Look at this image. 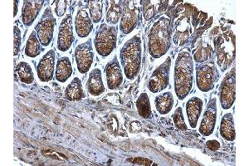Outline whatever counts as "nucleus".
<instances>
[{
  "label": "nucleus",
  "instance_id": "nucleus-1",
  "mask_svg": "<svg viewBox=\"0 0 249 166\" xmlns=\"http://www.w3.org/2000/svg\"><path fill=\"white\" fill-rule=\"evenodd\" d=\"M194 81V60L189 52L178 54L175 64L174 88L178 100L186 98L192 89Z\"/></svg>",
  "mask_w": 249,
  "mask_h": 166
},
{
  "label": "nucleus",
  "instance_id": "nucleus-2",
  "mask_svg": "<svg viewBox=\"0 0 249 166\" xmlns=\"http://www.w3.org/2000/svg\"><path fill=\"white\" fill-rule=\"evenodd\" d=\"M172 30V22L166 16H161L154 23L149 34L148 49L155 59L162 57L170 49Z\"/></svg>",
  "mask_w": 249,
  "mask_h": 166
},
{
  "label": "nucleus",
  "instance_id": "nucleus-3",
  "mask_svg": "<svg viewBox=\"0 0 249 166\" xmlns=\"http://www.w3.org/2000/svg\"><path fill=\"white\" fill-rule=\"evenodd\" d=\"M142 54V40L139 35L133 36L121 48L120 62L129 80H134L139 74Z\"/></svg>",
  "mask_w": 249,
  "mask_h": 166
},
{
  "label": "nucleus",
  "instance_id": "nucleus-4",
  "mask_svg": "<svg viewBox=\"0 0 249 166\" xmlns=\"http://www.w3.org/2000/svg\"><path fill=\"white\" fill-rule=\"evenodd\" d=\"M117 30L115 26L102 23L95 36V48L97 54L106 58L110 56L116 47Z\"/></svg>",
  "mask_w": 249,
  "mask_h": 166
},
{
  "label": "nucleus",
  "instance_id": "nucleus-5",
  "mask_svg": "<svg viewBox=\"0 0 249 166\" xmlns=\"http://www.w3.org/2000/svg\"><path fill=\"white\" fill-rule=\"evenodd\" d=\"M196 82L199 90L208 92L212 90L219 78V74L214 62L196 65Z\"/></svg>",
  "mask_w": 249,
  "mask_h": 166
},
{
  "label": "nucleus",
  "instance_id": "nucleus-6",
  "mask_svg": "<svg viewBox=\"0 0 249 166\" xmlns=\"http://www.w3.org/2000/svg\"><path fill=\"white\" fill-rule=\"evenodd\" d=\"M235 36L232 32H229L218 37L217 45L218 64L221 71L226 70L232 64L235 57Z\"/></svg>",
  "mask_w": 249,
  "mask_h": 166
},
{
  "label": "nucleus",
  "instance_id": "nucleus-7",
  "mask_svg": "<svg viewBox=\"0 0 249 166\" xmlns=\"http://www.w3.org/2000/svg\"><path fill=\"white\" fill-rule=\"evenodd\" d=\"M219 102L221 107L228 110L234 104L236 100V69L232 68L224 76L219 88Z\"/></svg>",
  "mask_w": 249,
  "mask_h": 166
},
{
  "label": "nucleus",
  "instance_id": "nucleus-8",
  "mask_svg": "<svg viewBox=\"0 0 249 166\" xmlns=\"http://www.w3.org/2000/svg\"><path fill=\"white\" fill-rule=\"evenodd\" d=\"M57 20L53 16L51 9L47 8L43 13L40 21L35 27V31L37 33L41 45L48 47L53 38L54 30L56 27Z\"/></svg>",
  "mask_w": 249,
  "mask_h": 166
},
{
  "label": "nucleus",
  "instance_id": "nucleus-9",
  "mask_svg": "<svg viewBox=\"0 0 249 166\" xmlns=\"http://www.w3.org/2000/svg\"><path fill=\"white\" fill-rule=\"evenodd\" d=\"M170 68H171V58L168 56L166 60L158 68H156L153 74L150 76L148 83V88L150 92H160L167 88L170 82Z\"/></svg>",
  "mask_w": 249,
  "mask_h": 166
},
{
  "label": "nucleus",
  "instance_id": "nucleus-10",
  "mask_svg": "<svg viewBox=\"0 0 249 166\" xmlns=\"http://www.w3.org/2000/svg\"><path fill=\"white\" fill-rule=\"evenodd\" d=\"M135 2L125 1L122 9L120 30L124 34H129L133 31L139 19L140 8Z\"/></svg>",
  "mask_w": 249,
  "mask_h": 166
},
{
  "label": "nucleus",
  "instance_id": "nucleus-11",
  "mask_svg": "<svg viewBox=\"0 0 249 166\" xmlns=\"http://www.w3.org/2000/svg\"><path fill=\"white\" fill-rule=\"evenodd\" d=\"M75 59L80 74H85L90 70L94 61V51L91 38L77 46L75 50Z\"/></svg>",
  "mask_w": 249,
  "mask_h": 166
},
{
  "label": "nucleus",
  "instance_id": "nucleus-12",
  "mask_svg": "<svg viewBox=\"0 0 249 166\" xmlns=\"http://www.w3.org/2000/svg\"><path fill=\"white\" fill-rule=\"evenodd\" d=\"M218 118V107L217 98L213 97L206 107L204 111L201 123L198 128V131L204 136H210L212 135L215 129L216 122Z\"/></svg>",
  "mask_w": 249,
  "mask_h": 166
},
{
  "label": "nucleus",
  "instance_id": "nucleus-13",
  "mask_svg": "<svg viewBox=\"0 0 249 166\" xmlns=\"http://www.w3.org/2000/svg\"><path fill=\"white\" fill-rule=\"evenodd\" d=\"M75 41L73 25H72V15L71 14L66 15L60 23L59 31L57 36V48L60 51H68L71 48Z\"/></svg>",
  "mask_w": 249,
  "mask_h": 166
},
{
  "label": "nucleus",
  "instance_id": "nucleus-14",
  "mask_svg": "<svg viewBox=\"0 0 249 166\" xmlns=\"http://www.w3.org/2000/svg\"><path fill=\"white\" fill-rule=\"evenodd\" d=\"M55 58L56 53L54 49H50L41 58L37 68V74L40 81L48 82L53 78L55 72Z\"/></svg>",
  "mask_w": 249,
  "mask_h": 166
},
{
  "label": "nucleus",
  "instance_id": "nucleus-15",
  "mask_svg": "<svg viewBox=\"0 0 249 166\" xmlns=\"http://www.w3.org/2000/svg\"><path fill=\"white\" fill-rule=\"evenodd\" d=\"M105 74L107 87L110 90H116L122 85L123 82L122 67L116 56L106 65Z\"/></svg>",
  "mask_w": 249,
  "mask_h": 166
},
{
  "label": "nucleus",
  "instance_id": "nucleus-16",
  "mask_svg": "<svg viewBox=\"0 0 249 166\" xmlns=\"http://www.w3.org/2000/svg\"><path fill=\"white\" fill-rule=\"evenodd\" d=\"M45 1H24L22 9V19L24 25L31 26L37 18Z\"/></svg>",
  "mask_w": 249,
  "mask_h": 166
},
{
  "label": "nucleus",
  "instance_id": "nucleus-17",
  "mask_svg": "<svg viewBox=\"0 0 249 166\" xmlns=\"http://www.w3.org/2000/svg\"><path fill=\"white\" fill-rule=\"evenodd\" d=\"M75 28L80 38H85L92 32L93 23L86 9H81L77 12L75 18Z\"/></svg>",
  "mask_w": 249,
  "mask_h": 166
},
{
  "label": "nucleus",
  "instance_id": "nucleus-18",
  "mask_svg": "<svg viewBox=\"0 0 249 166\" xmlns=\"http://www.w3.org/2000/svg\"><path fill=\"white\" fill-rule=\"evenodd\" d=\"M204 102L198 96H194L186 102L187 118L191 128H196L198 125L203 111Z\"/></svg>",
  "mask_w": 249,
  "mask_h": 166
},
{
  "label": "nucleus",
  "instance_id": "nucleus-19",
  "mask_svg": "<svg viewBox=\"0 0 249 166\" xmlns=\"http://www.w3.org/2000/svg\"><path fill=\"white\" fill-rule=\"evenodd\" d=\"M87 90L94 96H99L105 92V86L102 82V72L99 68H94L88 76Z\"/></svg>",
  "mask_w": 249,
  "mask_h": 166
},
{
  "label": "nucleus",
  "instance_id": "nucleus-20",
  "mask_svg": "<svg viewBox=\"0 0 249 166\" xmlns=\"http://www.w3.org/2000/svg\"><path fill=\"white\" fill-rule=\"evenodd\" d=\"M64 96L69 102H77L85 97V93L82 89V82L78 77H75L67 86L64 92Z\"/></svg>",
  "mask_w": 249,
  "mask_h": 166
},
{
  "label": "nucleus",
  "instance_id": "nucleus-21",
  "mask_svg": "<svg viewBox=\"0 0 249 166\" xmlns=\"http://www.w3.org/2000/svg\"><path fill=\"white\" fill-rule=\"evenodd\" d=\"M220 135L227 141H233L236 138L234 121L232 113H226L221 119Z\"/></svg>",
  "mask_w": 249,
  "mask_h": 166
},
{
  "label": "nucleus",
  "instance_id": "nucleus-22",
  "mask_svg": "<svg viewBox=\"0 0 249 166\" xmlns=\"http://www.w3.org/2000/svg\"><path fill=\"white\" fill-rule=\"evenodd\" d=\"M56 79L57 81L64 83L70 78L73 72L71 61L68 56H62L58 59L56 68Z\"/></svg>",
  "mask_w": 249,
  "mask_h": 166
},
{
  "label": "nucleus",
  "instance_id": "nucleus-23",
  "mask_svg": "<svg viewBox=\"0 0 249 166\" xmlns=\"http://www.w3.org/2000/svg\"><path fill=\"white\" fill-rule=\"evenodd\" d=\"M155 106L156 110L160 115H167L174 106V96L170 92L162 93L160 95L156 96Z\"/></svg>",
  "mask_w": 249,
  "mask_h": 166
},
{
  "label": "nucleus",
  "instance_id": "nucleus-24",
  "mask_svg": "<svg viewBox=\"0 0 249 166\" xmlns=\"http://www.w3.org/2000/svg\"><path fill=\"white\" fill-rule=\"evenodd\" d=\"M40 41L37 37L36 31H33L29 35V39L27 41L25 47V55L30 58H35L39 56L41 53Z\"/></svg>",
  "mask_w": 249,
  "mask_h": 166
},
{
  "label": "nucleus",
  "instance_id": "nucleus-25",
  "mask_svg": "<svg viewBox=\"0 0 249 166\" xmlns=\"http://www.w3.org/2000/svg\"><path fill=\"white\" fill-rule=\"evenodd\" d=\"M136 108L140 116L142 118H150L152 114L151 105H150V98L147 93L143 92L140 95L138 99L136 100Z\"/></svg>",
  "mask_w": 249,
  "mask_h": 166
},
{
  "label": "nucleus",
  "instance_id": "nucleus-26",
  "mask_svg": "<svg viewBox=\"0 0 249 166\" xmlns=\"http://www.w3.org/2000/svg\"><path fill=\"white\" fill-rule=\"evenodd\" d=\"M16 72L23 83L31 84L34 81V75L31 66L27 62H21L16 66Z\"/></svg>",
  "mask_w": 249,
  "mask_h": 166
},
{
  "label": "nucleus",
  "instance_id": "nucleus-27",
  "mask_svg": "<svg viewBox=\"0 0 249 166\" xmlns=\"http://www.w3.org/2000/svg\"><path fill=\"white\" fill-rule=\"evenodd\" d=\"M122 9L119 3L116 2H111L110 9H108L107 15H106V22L109 24L116 25L118 23L119 20L122 18Z\"/></svg>",
  "mask_w": 249,
  "mask_h": 166
},
{
  "label": "nucleus",
  "instance_id": "nucleus-28",
  "mask_svg": "<svg viewBox=\"0 0 249 166\" xmlns=\"http://www.w3.org/2000/svg\"><path fill=\"white\" fill-rule=\"evenodd\" d=\"M173 121H174V124H175L176 129L183 130V131L188 129L182 107H178L176 108V110L175 111V113L173 115Z\"/></svg>",
  "mask_w": 249,
  "mask_h": 166
},
{
  "label": "nucleus",
  "instance_id": "nucleus-29",
  "mask_svg": "<svg viewBox=\"0 0 249 166\" xmlns=\"http://www.w3.org/2000/svg\"><path fill=\"white\" fill-rule=\"evenodd\" d=\"M90 14L95 23H100L102 17V5L100 1H92L90 3Z\"/></svg>",
  "mask_w": 249,
  "mask_h": 166
},
{
  "label": "nucleus",
  "instance_id": "nucleus-30",
  "mask_svg": "<svg viewBox=\"0 0 249 166\" xmlns=\"http://www.w3.org/2000/svg\"><path fill=\"white\" fill-rule=\"evenodd\" d=\"M210 51L208 48L201 47L194 54V60L196 61L197 63H202L204 62L207 60L209 59L210 57Z\"/></svg>",
  "mask_w": 249,
  "mask_h": 166
},
{
  "label": "nucleus",
  "instance_id": "nucleus-31",
  "mask_svg": "<svg viewBox=\"0 0 249 166\" xmlns=\"http://www.w3.org/2000/svg\"><path fill=\"white\" fill-rule=\"evenodd\" d=\"M22 44V37H21V31L18 26L14 27V47H15V56H17L21 50Z\"/></svg>",
  "mask_w": 249,
  "mask_h": 166
},
{
  "label": "nucleus",
  "instance_id": "nucleus-32",
  "mask_svg": "<svg viewBox=\"0 0 249 166\" xmlns=\"http://www.w3.org/2000/svg\"><path fill=\"white\" fill-rule=\"evenodd\" d=\"M144 3L143 15H144V19L149 21L154 17L156 10H155V7L150 1H145Z\"/></svg>",
  "mask_w": 249,
  "mask_h": 166
},
{
  "label": "nucleus",
  "instance_id": "nucleus-33",
  "mask_svg": "<svg viewBox=\"0 0 249 166\" xmlns=\"http://www.w3.org/2000/svg\"><path fill=\"white\" fill-rule=\"evenodd\" d=\"M67 2L66 1H57L55 8V12L58 17H62L65 14Z\"/></svg>",
  "mask_w": 249,
  "mask_h": 166
},
{
  "label": "nucleus",
  "instance_id": "nucleus-34",
  "mask_svg": "<svg viewBox=\"0 0 249 166\" xmlns=\"http://www.w3.org/2000/svg\"><path fill=\"white\" fill-rule=\"evenodd\" d=\"M128 161H130L136 165H142V166H151L152 161L145 159V158H134V159H129Z\"/></svg>",
  "mask_w": 249,
  "mask_h": 166
},
{
  "label": "nucleus",
  "instance_id": "nucleus-35",
  "mask_svg": "<svg viewBox=\"0 0 249 166\" xmlns=\"http://www.w3.org/2000/svg\"><path fill=\"white\" fill-rule=\"evenodd\" d=\"M206 147L208 149L212 151H217L220 148V143L217 140H210L207 141Z\"/></svg>",
  "mask_w": 249,
  "mask_h": 166
},
{
  "label": "nucleus",
  "instance_id": "nucleus-36",
  "mask_svg": "<svg viewBox=\"0 0 249 166\" xmlns=\"http://www.w3.org/2000/svg\"><path fill=\"white\" fill-rule=\"evenodd\" d=\"M142 126L141 122L138 121H134L130 125V132L136 134V133L142 131Z\"/></svg>",
  "mask_w": 249,
  "mask_h": 166
},
{
  "label": "nucleus",
  "instance_id": "nucleus-37",
  "mask_svg": "<svg viewBox=\"0 0 249 166\" xmlns=\"http://www.w3.org/2000/svg\"><path fill=\"white\" fill-rule=\"evenodd\" d=\"M15 3V14H14V16L15 17H16V15H17V12H18V3H19V1H18V0H16V1H15L14 2Z\"/></svg>",
  "mask_w": 249,
  "mask_h": 166
}]
</instances>
